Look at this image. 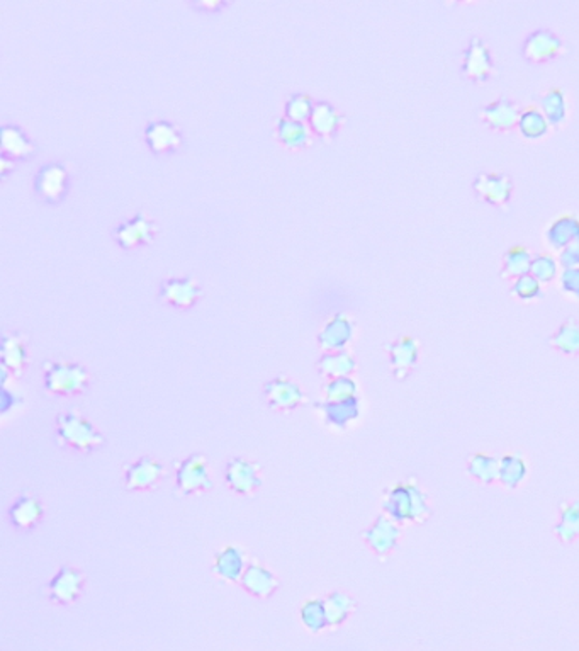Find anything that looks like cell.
Wrapping results in <instances>:
<instances>
[{"label":"cell","instance_id":"6da1fadb","mask_svg":"<svg viewBox=\"0 0 579 651\" xmlns=\"http://www.w3.org/2000/svg\"><path fill=\"white\" fill-rule=\"evenodd\" d=\"M382 508L396 523H423L430 515L428 497L413 479L386 490Z\"/></svg>","mask_w":579,"mask_h":651},{"label":"cell","instance_id":"7a4b0ae2","mask_svg":"<svg viewBox=\"0 0 579 651\" xmlns=\"http://www.w3.org/2000/svg\"><path fill=\"white\" fill-rule=\"evenodd\" d=\"M57 439L60 444L82 454L94 453L106 444L104 434L77 412H63L57 417Z\"/></svg>","mask_w":579,"mask_h":651},{"label":"cell","instance_id":"3957f363","mask_svg":"<svg viewBox=\"0 0 579 651\" xmlns=\"http://www.w3.org/2000/svg\"><path fill=\"white\" fill-rule=\"evenodd\" d=\"M91 373L87 367L65 361H47L43 365V384L51 395L75 397L89 388Z\"/></svg>","mask_w":579,"mask_h":651},{"label":"cell","instance_id":"277c9868","mask_svg":"<svg viewBox=\"0 0 579 651\" xmlns=\"http://www.w3.org/2000/svg\"><path fill=\"white\" fill-rule=\"evenodd\" d=\"M175 488L179 495L190 497L197 493L209 492L213 488V478L209 462L204 454H190L175 464Z\"/></svg>","mask_w":579,"mask_h":651},{"label":"cell","instance_id":"5b68a950","mask_svg":"<svg viewBox=\"0 0 579 651\" xmlns=\"http://www.w3.org/2000/svg\"><path fill=\"white\" fill-rule=\"evenodd\" d=\"M224 479L232 492L250 497L262 487V468L247 458H232L224 466Z\"/></svg>","mask_w":579,"mask_h":651},{"label":"cell","instance_id":"8992f818","mask_svg":"<svg viewBox=\"0 0 579 651\" xmlns=\"http://www.w3.org/2000/svg\"><path fill=\"white\" fill-rule=\"evenodd\" d=\"M83 587L85 575L79 568L62 567L48 584V597L57 605H72L79 601Z\"/></svg>","mask_w":579,"mask_h":651},{"label":"cell","instance_id":"52a82bcc","mask_svg":"<svg viewBox=\"0 0 579 651\" xmlns=\"http://www.w3.org/2000/svg\"><path fill=\"white\" fill-rule=\"evenodd\" d=\"M264 395L272 410L293 412L306 403V393L289 378H274L264 384Z\"/></svg>","mask_w":579,"mask_h":651},{"label":"cell","instance_id":"ba28073f","mask_svg":"<svg viewBox=\"0 0 579 651\" xmlns=\"http://www.w3.org/2000/svg\"><path fill=\"white\" fill-rule=\"evenodd\" d=\"M163 464L155 458L143 456L125 468V490L145 492L154 490L163 478Z\"/></svg>","mask_w":579,"mask_h":651},{"label":"cell","instance_id":"9c48e42d","mask_svg":"<svg viewBox=\"0 0 579 651\" xmlns=\"http://www.w3.org/2000/svg\"><path fill=\"white\" fill-rule=\"evenodd\" d=\"M68 189V172L58 162L43 165L34 177V191L47 203H60Z\"/></svg>","mask_w":579,"mask_h":651},{"label":"cell","instance_id":"30bf717a","mask_svg":"<svg viewBox=\"0 0 579 651\" xmlns=\"http://www.w3.org/2000/svg\"><path fill=\"white\" fill-rule=\"evenodd\" d=\"M157 224L152 218H148L143 213H138L131 220L121 223L114 230V239L121 249L131 251L138 245L152 243L157 235Z\"/></svg>","mask_w":579,"mask_h":651},{"label":"cell","instance_id":"8fae6325","mask_svg":"<svg viewBox=\"0 0 579 651\" xmlns=\"http://www.w3.org/2000/svg\"><path fill=\"white\" fill-rule=\"evenodd\" d=\"M566 47L563 40L550 30H537L531 32L523 43V57L532 64H544L561 57Z\"/></svg>","mask_w":579,"mask_h":651},{"label":"cell","instance_id":"7c38bea8","mask_svg":"<svg viewBox=\"0 0 579 651\" xmlns=\"http://www.w3.org/2000/svg\"><path fill=\"white\" fill-rule=\"evenodd\" d=\"M472 189L481 201L503 207L512 199L513 182L506 174H479L472 182Z\"/></svg>","mask_w":579,"mask_h":651},{"label":"cell","instance_id":"4fadbf2b","mask_svg":"<svg viewBox=\"0 0 579 651\" xmlns=\"http://www.w3.org/2000/svg\"><path fill=\"white\" fill-rule=\"evenodd\" d=\"M355 334V323L354 320L345 315L337 313L329 318L318 334V346L325 352H340L352 342Z\"/></svg>","mask_w":579,"mask_h":651},{"label":"cell","instance_id":"5bb4252c","mask_svg":"<svg viewBox=\"0 0 579 651\" xmlns=\"http://www.w3.org/2000/svg\"><path fill=\"white\" fill-rule=\"evenodd\" d=\"M316 409L329 429L337 432L350 429L360 418L359 398L344 401H321L316 405Z\"/></svg>","mask_w":579,"mask_h":651},{"label":"cell","instance_id":"9a60e30c","mask_svg":"<svg viewBox=\"0 0 579 651\" xmlns=\"http://www.w3.org/2000/svg\"><path fill=\"white\" fill-rule=\"evenodd\" d=\"M160 296L173 308H190L201 300L203 287L192 277H172L162 283Z\"/></svg>","mask_w":579,"mask_h":651},{"label":"cell","instance_id":"2e32d148","mask_svg":"<svg viewBox=\"0 0 579 651\" xmlns=\"http://www.w3.org/2000/svg\"><path fill=\"white\" fill-rule=\"evenodd\" d=\"M462 74L466 79L474 82H486L493 74L491 51L481 38H472L464 51L462 58Z\"/></svg>","mask_w":579,"mask_h":651},{"label":"cell","instance_id":"e0dca14e","mask_svg":"<svg viewBox=\"0 0 579 651\" xmlns=\"http://www.w3.org/2000/svg\"><path fill=\"white\" fill-rule=\"evenodd\" d=\"M362 538L376 555H390L399 540V525L390 515H379L374 524L364 531Z\"/></svg>","mask_w":579,"mask_h":651},{"label":"cell","instance_id":"ac0fdd59","mask_svg":"<svg viewBox=\"0 0 579 651\" xmlns=\"http://www.w3.org/2000/svg\"><path fill=\"white\" fill-rule=\"evenodd\" d=\"M520 116L522 110L517 102L504 96H501L498 101L489 102L481 111L483 123L495 131H510L518 127Z\"/></svg>","mask_w":579,"mask_h":651},{"label":"cell","instance_id":"d6986e66","mask_svg":"<svg viewBox=\"0 0 579 651\" xmlns=\"http://www.w3.org/2000/svg\"><path fill=\"white\" fill-rule=\"evenodd\" d=\"M247 567H249V563H247L245 550L236 544H230V546H224L215 556L213 572L216 576H220L221 580H224L228 584H236L241 580Z\"/></svg>","mask_w":579,"mask_h":651},{"label":"cell","instance_id":"ffe728a7","mask_svg":"<svg viewBox=\"0 0 579 651\" xmlns=\"http://www.w3.org/2000/svg\"><path fill=\"white\" fill-rule=\"evenodd\" d=\"M391 359L392 374L396 380H407L411 369L418 363L420 344L413 337H401L388 346Z\"/></svg>","mask_w":579,"mask_h":651},{"label":"cell","instance_id":"44dd1931","mask_svg":"<svg viewBox=\"0 0 579 651\" xmlns=\"http://www.w3.org/2000/svg\"><path fill=\"white\" fill-rule=\"evenodd\" d=\"M241 587L257 599H268L279 588V578L264 565L251 561L240 580Z\"/></svg>","mask_w":579,"mask_h":651},{"label":"cell","instance_id":"7402d4cb","mask_svg":"<svg viewBox=\"0 0 579 651\" xmlns=\"http://www.w3.org/2000/svg\"><path fill=\"white\" fill-rule=\"evenodd\" d=\"M45 515L43 502L31 493L19 495L9 508V521L17 529H32L41 523Z\"/></svg>","mask_w":579,"mask_h":651},{"label":"cell","instance_id":"603a6c76","mask_svg":"<svg viewBox=\"0 0 579 651\" xmlns=\"http://www.w3.org/2000/svg\"><path fill=\"white\" fill-rule=\"evenodd\" d=\"M146 144L155 154H171L180 148L182 135L171 121H154L145 129Z\"/></svg>","mask_w":579,"mask_h":651},{"label":"cell","instance_id":"cb8c5ba5","mask_svg":"<svg viewBox=\"0 0 579 651\" xmlns=\"http://www.w3.org/2000/svg\"><path fill=\"white\" fill-rule=\"evenodd\" d=\"M28 363L26 337L21 334L5 335L2 339V367H5L13 376L19 378L24 373Z\"/></svg>","mask_w":579,"mask_h":651},{"label":"cell","instance_id":"d4e9b609","mask_svg":"<svg viewBox=\"0 0 579 651\" xmlns=\"http://www.w3.org/2000/svg\"><path fill=\"white\" fill-rule=\"evenodd\" d=\"M344 123V116L337 111V108H333L329 102H325V101L316 102L313 114L310 118V125L320 138L331 140Z\"/></svg>","mask_w":579,"mask_h":651},{"label":"cell","instance_id":"484cf974","mask_svg":"<svg viewBox=\"0 0 579 651\" xmlns=\"http://www.w3.org/2000/svg\"><path fill=\"white\" fill-rule=\"evenodd\" d=\"M316 369L321 376L333 380V378H344L350 376L357 369V361L348 350L340 352H325L318 363Z\"/></svg>","mask_w":579,"mask_h":651},{"label":"cell","instance_id":"4316f807","mask_svg":"<svg viewBox=\"0 0 579 651\" xmlns=\"http://www.w3.org/2000/svg\"><path fill=\"white\" fill-rule=\"evenodd\" d=\"M548 245L556 251H563L573 242L579 240V218L575 215H563L552 223L546 233Z\"/></svg>","mask_w":579,"mask_h":651},{"label":"cell","instance_id":"83f0119b","mask_svg":"<svg viewBox=\"0 0 579 651\" xmlns=\"http://www.w3.org/2000/svg\"><path fill=\"white\" fill-rule=\"evenodd\" d=\"M34 152L30 136L21 128L5 125L2 127V154L9 159H26Z\"/></svg>","mask_w":579,"mask_h":651},{"label":"cell","instance_id":"f1b7e54d","mask_svg":"<svg viewBox=\"0 0 579 651\" xmlns=\"http://www.w3.org/2000/svg\"><path fill=\"white\" fill-rule=\"evenodd\" d=\"M533 257L531 251L523 245H513L510 247L504 255H503V268H501V279H515L531 274V266H532Z\"/></svg>","mask_w":579,"mask_h":651},{"label":"cell","instance_id":"f546056e","mask_svg":"<svg viewBox=\"0 0 579 651\" xmlns=\"http://www.w3.org/2000/svg\"><path fill=\"white\" fill-rule=\"evenodd\" d=\"M323 605H325L329 628L342 626L345 620L354 614V611L357 607L355 601L345 592H331L323 599Z\"/></svg>","mask_w":579,"mask_h":651},{"label":"cell","instance_id":"4dcf8cb0","mask_svg":"<svg viewBox=\"0 0 579 651\" xmlns=\"http://www.w3.org/2000/svg\"><path fill=\"white\" fill-rule=\"evenodd\" d=\"M539 110L546 116L548 127L559 128L567 118V101L563 89H548L539 97Z\"/></svg>","mask_w":579,"mask_h":651},{"label":"cell","instance_id":"1f68e13d","mask_svg":"<svg viewBox=\"0 0 579 651\" xmlns=\"http://www.w3.org/2000/svg\"><path fill=\"white\" fill-rule=\"evenodd\" d=\"M277 138L289 148H303L310 144L311 129L304 123L293 121L284 116L277 121Z\"/></svg>","mask_w":579,"mask_h":651},{"label":"cell","instance_id":"d6a6232c","mask_svg":"<svg viewBox=\"0 0 579 651\" xmlns=\"http://www.w3.org/2000/svg\"><path fill=\"white\" fill-rule=\"evenodd\" d=\"M299 618H301L303 626L313 635H320L329 628L323 599H310L303 603L301 611H299Z\"/></svg>","mask_w":579,"mask_h":651},{"label":"cell","instance_id":"836d02e7","mask_svg":"<svg viewBox=\"0 0 579 651\" xmlns=\"http://www.w3.org/2000/svg\"><path fill=\"white\" fill-rule=\"evenodd\" d=\"M550 346L554 349L575 356L579 354V323L575 318H567L557 332L550 337Z\"/></svg>","mask_w":579,"mask_h":651},{"label":"cell","instance_id":"e575fe53","mask_svg":"<svg viewBox=\"0 0 579 651\" xmlns=\"http://www.w3.org/2000/svg\"><path fill=\"white\" fill-rule=\"evenodd\" d=\"M518 129L523 135V138H527V140H540L542 136L548 135V119L539 108L531 106L529 110L522 111L520 121H518Z\"/></svg>","mask_w":579,"mask_h":651},{"label":"cell","instance_id":"d590c367","mask_svg":"<svg viewBox=\"0 0 579 651\" xmlns=\"http://www.w3.org/2000/svg\"><path fill=\"white\" fill-rule=\"evenodd\" d=\"M527 478V462L518 454H508L500 460V479L506 488H517Z\"/></svg>","mask_w":579,"mask_h":651},{"label":"cell","instance_id":"8d00e7d4","mask_svg":"<svg viewBox=\"0 0 579 651\" xmlns=\"http://www.w3.org/2000/svg\"><path fill=\"white\" fill-rule=\"evenodd\" d=\"M470 477L476 478L481 483H493L500 478V460L489 456V454H474L469 461Z\"/></svg>","mask_w":579,"mask_h":651},{"label":"cell","instance_id":"74e56055","mask_svg":"<svg viewBox=\"0 0 579 651\" xmlns=\"http://www.w3.org/2000/svg\"><path fill=\"white\" fill-rule=\"evenodd\" d=\"M359 393V384L350 378V376H344V378H333L325 383L323 386V401H344V400H352V398L357 397Z\"/></svg>","mask_w":579,"mask_h":651},{"label":"cell","instance_id":"f35d334b","mask_svg":"<svg viewBox=\"0 0 579 651\" xmlns=\"http://www.w3.org/2000/svg\"><path fill=\"white\" fill-rule=\"evenodd\" d=\"M556 534L563 542H571L579 536V502L561 507V521L556 525Z\"/></svg>","mask_w":579,"mask_h":651},{"label":"cell","instance_id":"ab89813d","mask_svg":"<svg viewBox=\"0 0 579 651\" xmlns=\"http://www.w3.org/2000/svg\"><path fill=\"white\" fill-rule=\"evenodd\" d=\"M313 99L308 94H293L285 101V118L293 121H310L314 110Z\"/></svg>","mask_w":579,"mask_h":651},{"label":"cell","instance_id":"60d3db41","mask_svg":"<svg viewBox=\"0 0 579 651\" xmlns=\"http://www.w3.org/2000/svg\"><path fill=\"white\" fill-rule=\"evenodd\" d=\"M557 260L550 254H539L533 257L531 274L540 283L546 285L556 279L557 276Z\"/></svg>","mask_w":579,"mask_h":651},{"label":"cell","instance_id":"b9f144b4","mask_svg":"<svg viewBox=\"0 0 579 651\" xmlns=\"http://www.w3.org/2000/svg\"><path fill=\"white\" fill-rule=\"evenodd\" d=\"M512 295L517 296L520 302H535V300L542 298V285L533 277L532 274H525L513 283Z\"/></svg>","mask_w":579,"mask_h":651},{"label":"cell","instance_id":"7bdbcfd3","mask_svg":"<svg viewBox=\"0 0 579 651\" xmlns=\"http://www.w3.org/2000/svg\"><path fill=\"white\" fill-rule=\"evenodd\" d=\"M561 289L566 295L579 300V268L563 270V274H561Z\"/></svg>","mask_w":579,"mask_h":651},{"label":"cell","instance_id":"ee69618b","mask_svg":"<svg viewBox=\"0 0 579 651\" xmlns=\"http://www.w3.org/2000/svg\"><path fill=\"white\" fill-rule=\"evenodd\" d=\"M559 264L563 266L564 269L579 268V240L578 242H573L571 245H567L566 249L561 251Z\"/></svg>","mask_w":579,"mask_h":651},{"label":"cell","instance_id":"f6af8a7d","mask_svg":"<svg viewBox=\"0 0 579 651\" xmlns=\"http://www.w3.org/2000/svg\"><path fill=\"white\" fill-rule=\"evenodd\" d=\"M21 403H22V398L17 397L16 393L7 391L4 388V391H2V415L4 417L9 413L11 409H16L17 405H21Z\"/></svg>","mask_w":579,"mask_h":651},{"label":"cell","instance_id":"bcb514c9","mask_svg":"<svg viewBox=\"0 0 579 651\" xmlns=\"http://www.w3.org/2000/svg\"><path fill=\"white\" fill-rule=\"evenodd\" d=\"M0 165H2V175H4V177H7V174H9V169H11V167L14 169V163H9V160H7V157H4V159H2V163H0Z\"/></svg>","mask_w":579,"mask_h":651},{"label":"cell","instance_id":"7dc6e473","mask_svg":"<svg viewBox=\"0 0 579 651\" xmlns=\"http://www.w3.org/2000/svg\"><path fill=\"white\" fill-rule=\"evenodd\" d=\"M203 7H220L223 5V2H201Z\"/></svg>","mask_w":579,"mask_h":651}]
</instances>
